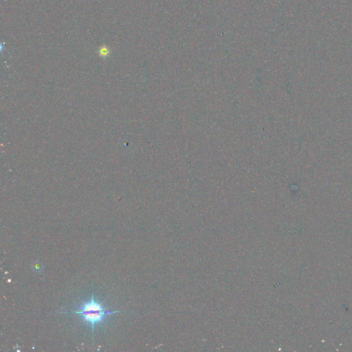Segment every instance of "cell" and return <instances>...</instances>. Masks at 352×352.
<instances>
[{"label":"cell","mask_w":352,"mask_h":352,"mask_svg":"<svg viewBox=\"0 0 352 352\" xmlns=\"http://www.w3.org/2000/svg\"><path fill=\"white\" fill-rule=\"evenodd\" d=\"M32 269L33 270L35 271V272H40L42 271L43 269V265L40 262H39V261H37V262H35L33 263L32 265Z\"/></svg>","instance_id":"3957f363"},{"label":"cell","mask_w":352,"mask_h":352,"mask_svg":"<svg viewBox=\"0 0 352 352\" xmlns=\"http://www.w3.org/2000/svg\"><path fill=\"white\" fill-rule=\"evenodd\" d=\"M121 311H110L103 306V305L96 301L94 294L92 295L91 300L85 303L79 307V310L72 312L82 318L83 322L90 323L92 328V341H94V329L96 325L103 323L105 318L109 315H111Z\"/></svg>","instance_id":"6da1fadb"},{"label":"cell","mask_w":352,"mask_h":352,"mask_svg":"<svg viewBox=\"0 0 352 352\" xmlns=\"http://www.w3.org/2000/svg\"><path fill=\"white\" fill-rule=\"evenodd\" d=\"M98 53H99L100 56H103V57H107V56H109V48H108L107 46H101V48H99V50H98Z\"/></svg>","instance_id":"7a4b0ae2"}]
</instances>
